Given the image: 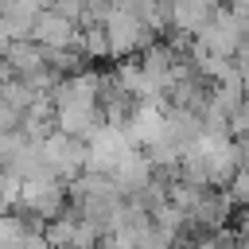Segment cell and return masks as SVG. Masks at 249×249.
<instances>
[{"instance_id":"1","label":"cell","mask_w":249,"mask_h":249,"mask_svg":"<svg viewBox=\"0 0 249 249\" xmlns=\"http://www.w3.org/2000/svg\"><path fill=\"white\" fill-rule=\"evenodd\" d=\"M31 35L43 47H66V43H74V23L66 16H58V12H35Z\"/></svg>"}]
</instances>
